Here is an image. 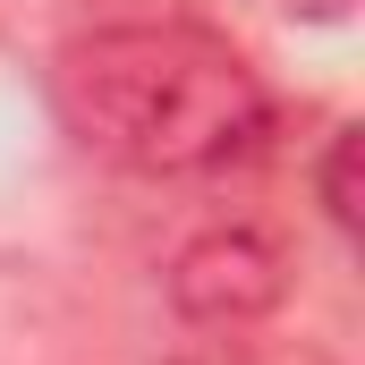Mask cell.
I'll return each mask as SVG.
<instances>
[{
  "label": "cell",
  "mask_w": 365,
  "mask_h": 365,
  "mask_svg": "<svg viewBox=\"0 0 365 365\" xmlns=\"http://www.w3.org/2000/svg\"><path fill=\"white\" fill-rule=\"evenodd\" d=\"M170 365H340V357L314 349V340H272L264 323H247V331H204V340L179 349Z\"/></svg>",
  "instance_id": "3"
},
{
  "label": "cell",
  "mask_w": 365,
  "mask_h": 365,
  "mask_svg": "<svg viewBox=\"0 0 365 365\" xmlns=\"http://www.w3.org/2000/svg\"><path fill=\"white\" fill-rule=\"evenodd\" d=\"M314 195H323L331 230L349 238V230H357V128H331V153H323V170H314Z\"/></svg>",
  "instance_id": "4"
},
{
  "label": "cell",
  "mask_w": 365,
  "mask_h": 365,
  "mask_svg": "<svg viewBox=\"0 0 365 365\" xmlns=\"http://www.w3.org/2000/svg\"><path fill=\"white\" fill-rule=\"evenodd\" d=\"M289 297V247L255 221H212L170 255V306L195 331H247L272 323Z\"/></svg>",
  "instance_id": "2"
},
{
  "label": "cell",
  "mask_w": 365,
  "mask_h": 365,
  "mask_svg": "<svg viewBox=\"0 0 365 365\" xmlns=\"http://www.w3.org/2000/svg\"><path fill=\"white\" fill-rule=\"evenodd\" d=\"M68 136L136 179H204L272 136V93L247 51L195 17L93 26L51 68Z\"/></svg>",
  "instance_id": "1"
},
{
  "label": "cell",
  "mask_w": 365,
  "mask_h": 365,
  "mask_svg": "<svg viewBox=\"0 0 365 365\" xmlns=\"http://www.w3.org/2000/svg\"><path fill=\"white\" fill-rule=\"evenodd\" d=\"M272 9H289V17H323V26H331V17H349L357 0H272Z\"/></svg>",
  "instance_id": "5"
}]
</instances>
